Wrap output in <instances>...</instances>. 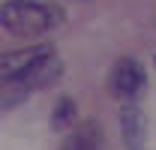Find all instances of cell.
Wrapping results in <instances>:
<instances>
[{"mask_svg": "<svg viewBox=\"0 0 156 150\" xmlns=\"http://www.w3.org/2000/svg\"><path fill=\"white\" fill-rule=\"evenodd\" d=\"M63 9L36 0H9L0 6V27L18 39H39L63 24Z\"/></svg>", "mask_w": 156, "mask_h": 150, "instance_id": "cell-1", "label": "cell"}, {"mask_svg": "<svg viewBox=\"0 0 156 150\" xmlns=\"http://www.w3.org/2000/svg\"><path fill=\"white\" fill-rule=\"evenodd\" d=\"M63 72V63L54 51H48L45 57L33 60L27 69L9 75V78H0V108H15L24 99L36 90H45L48 84H54Z\"/></svg>", "mask_w": 156, "mask_h": 150, "instance_id": "cell-2", "label": "cell"}, {"mask_svg": "<svg viewBox=\"0 0 156 150\" xmlns=\"http://www.w3.org/2000/svg\"><path fill=\"white\" fill-rule=\"evenodd\" d=\"M144 78H147L144 66L138 63L135 57H120L114 63V69H111V75H108V87L120 99H132L144 87Z\"/></svg>", "mask_w": 156, "mask_h": 150, "instance_id": "cell-3", "label": "cell"}, {"mask_svg": "<svg viewBox=\"0 0 156 150\" xmlns=\"http://www.w3.org/2000/svg\"><path fill=\"white\" fill-rule=\"evenodd\" d=\"M120 132H123L126 150H144L147 147V120H144L141 105L126 102L120 108Z\"/></svg>", "mask_w": 156, "mask_h": 150, "instance_id": "cell-4", "label": "cell"}, {"mask_svg": "<svg viewBox=\"0 0 156 150\" xmlns=\"http://www.w3.org/2000/svg\"><path fill=\"white\" fill-rule=\"evenodd\" d=\"M60 150H105V135H102V126H99L93 117L87 120H78L72 132L66 135L63 147Z\"/></svg>", "mask_w": 156, "mask_h": 150, "instance_id": "cell-5", "label": "cell"}, {"mask_svg": "<svg viewBox=\"0 0 156 150\" xmlns=\"http://www.w3.org/2000/svg\"><path fill=\"white\" fill-rule=\"evenodd\" d=\"M48 51H54V48H51V45H45V42L30 45V48H18V51H3V54H0V78H9V75L27 69L33 60L45 57Z\"/></svg>", "mask_w": 156, "mask_h": 150, "instance_id": "cell-6", "label": "cell"}, {"mask_svg": "<svg viewBox=\"0 0 156 150\" xmlns=\"http://www.w3.org/2000/svg\"><path fill=\"white\" fill-rule=\"evenodd\" d=\"M75 123H78V114H75L72 99H69V96L57 99V105H54V111H51V126H54V129H69V126H75Z\"/></svg>", "mask_w": 156, "mask_h": 150, "instance_id": "cell-7", "label": "cell"}, {"mask_svg": "<svg viewBox=\"0 0 156 150\" xmlns=\"http://www.w3.org/2000/svg\"><path fill=\"white\" fill-rule=\"evenodd\" d=\"M81 3H87V0H81Z\"/></svg>", "mask_w": 156, "mask_h": 150, "instance_id": "cell-8", "label": "cell"}]
</instances>
